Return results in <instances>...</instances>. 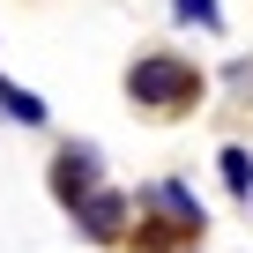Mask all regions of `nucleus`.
<instances>
[{"instance_id": "obj_1", "label": "nucleus", "mask_w": 253, "mask_h": 253, "mask_svg": "<svg viewBox=\"0 0 253 253\" xmlns=\"http://www.w3.org/2000/svg\"><path fill=\"white\" fill-rule=\"evenodd\" d=\"M201 89H209V75L179 52H134V67H126V97L142 112H194Z\"/></svg>"}, {"instance_id": "obj_2", "label": "nucleus", "mask_w": 253, "mask_h": 253, "mask_svg": "<svg viewBox=\"0 0 253 253\" xmlns=\"http://www.w3.org/2000/svg\"><path fill=\"white\" fill-rule=\"evenodd\" d=\"M97 186H104V157H97L89 142H67V149L52 157V201H60V209L75 216V209H82V201H89Z\"/></svg>"}, {"instance_id": "obj_3", "label": "nucleus", "mask_w": 253, "mask_h": 253, "mask_svg": "<svg viewBox=\"0 0 253 253\" xmlns=\"http://www.w3.org/2000/svg\"><path fill=\"white\" fill-rule=\"evenodd\" d=\"M126 223H134V201H126L119 186H97V194L75 209V231H82V238H97V246H119V238H126Z\"/></svg>"}, {"instance_id": "obj_4", "label": "nucleus", "mask_w": 253, "mask_h": 253, "mask_svg": "<svg viewBox=\"0 0 253 253\" xmlns=\"http://www.w3.org/2000/svg\"><path fill=\"white\" fill-rule=\"evenodd\" d=\"M134 209H142V216H164V223H179L186 238H201V231H209V209L194 201V186H186V179H157V186H149Z\"/></svg>"}, {"instance_id": "obj_5", "label": "nucleus", "mask_w": 253, "mask_h": 253, "mask_svg": "<svg viewBox=\"0 0 253 253\" xmlns=\"http://www.w3.org/2000/svg\"><path fill=\"white\" fill-rule=\"evenodd\" d=\"M179 246H186L179 223H164V216H142L134 223V253H179Z\"/></svg>"}, {"instance_id": "obj_6", "label": "nucleus", "mask_w": 253, "mask_h": 253, "mask_svg": "<svg viewBox=\"0 0 253 253\" xmlns=\"http://www.w3.org/2000/svg\"><path fill=\"white\" fill-rule=\"evenodd\" d=\"M216 171H223V186H231L238 201H253V149H238V142H231V149L216 157Z\"/></svg>"}, {"instance_id": "obj_7", "label": "nucleus", "mask_w": 253, "mask_h": 253, "mask_svg": "<svg viewBox=\"0 0 253 253\" xmlns=\"http://www.w3.org/2000/svg\"><path fill=\"white\" fill-rule=\"evenodd\" d=\"M0 119H23V126H45V104H38L30 89H15L8 75H0Z\"/></svg>"}, {"instance_id": "obj_8", "label": "nucleus", "mask_w": 253, "mask_h": 253, "mask_svg": "<svg viewBox=\"0 0 253 253\" xmlns=\"http://www.w3.org/2000/svg\"><path fill=\"white\" fill-rule=\"evenodd\" d=\"M171 15L186 30H223V0H171Z\"/></svg>"}]
</instances>
